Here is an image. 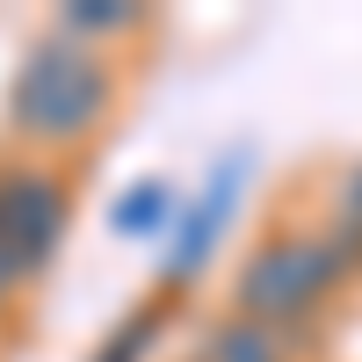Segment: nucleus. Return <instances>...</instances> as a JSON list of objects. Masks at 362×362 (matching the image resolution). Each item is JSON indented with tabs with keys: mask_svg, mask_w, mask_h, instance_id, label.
<instances>
[{
	"mask_svg": "<svg viewBox=\"0 0 362 362\" xmlns=\"http://www.w3.org/2000/svg\"><path fill=\"white\" fill-rule=\"evenodd\" d=\"M167 203H174V196H167V181H138L131 196H116V203H109V232H116V239H153L160 218H167Z\"/></svg>",
	"mask_w": 362,
	"mask_h": 362,
	"instance_id": "nucleus-7",
	"label": "nucleus"
},
{
	"mask_svg": "<svg viewBox=\"0 0 362 362\" xmlns=\"http://www.w3.org/2000/svg\"><path fill=\"white\" fill-rule=\"evenodd\" d=\"M196 362H203V355H196Z\"/></svg>",
	"mask_w": 362,
	"mask_h": 362,
	"instance_id": "nucleus-9",
	"label": "nucleus"
},
{
	"mask_svg": "<svg viewBox=\"0 0 362 362\" xmlns=\"http://www.w3.org/2000/svg\"><path fill=\"white\" fill-rule=\"evenodd\" d=\"M145 15L124 8V0H73L66 15H58V37H73V44H102V37H131Z\"/></svg>",
	"mask_w": 362,
	"mask_h": 362,
	"instance_id": "nucleus-6",
	"label": "nucleus"
},
{
	"mask_svg": "<svg viewBox=\"0 0 362 362\" xmlns=\"http://www.w3.org/2000/svg\"><path fill=\"white\" fill-rule=\"evenodd\" d=\"M15 283H22V276H15V261L0 254V312H8V297H15Z\"/></svg>",
	"mask_w": 362,
	"mask_h": 362,
	"instance_id": "nucleus-8",
	"label": "nucleus"
},
{
	"mask_svg": "<svg viewBox=\"0 0 362 362\" xmlns=\"http://www.w3.org/2000/svg\"><path fill=\"white\" fill-rule=\"evenodd\" d=\"M66 247V181L37 160L0 167V254L15 276H44Z\"/></svg>",
	"mask_w": 362,
	"mask_h": 362,
	"instance_id": "nucleus-3",
	"label": "nucleus"
},
{
	"mask_svg": "<svg viewBox=\"0 0 362 362\" xmlns=\"http://www.w3.org/2000/svg\"><path fill=\"white\" fill-rule=\"evenodd\" d=\"M203 362H283V334H268V326H254V319L232 312V319L210 326Z\"/></svg>",
	"mask_w": 362,
	"mask_h": 362,
	"instance_id": "nucleus-5",
	"label": "nucleus"
},
{
	"mask_svg": "<svg viewBox=\"0 0 362 362\" xmlns=\"http://www.w3.org/2000/svg\"><path fill=\"white\" fill-rule=\"evenodd\" d=\"M225 203H232V174H218V189H210L189 218L174 225V254H167V276H189V268H203V254H210V239H218V225H225Z\"/></svg>",
	"mask_w": 362,
	"mask_h": 362,
	"instance_id": "nucleus-4",
	"label": "nucleus"
},
{
	"mask_svg": "<svg viewBox=\"0 0 362 362\" xmlns=\"http://www.w3.org/2000/svg\"><path fill=\"white\" fill-rule=\"evenodd\" d=\"M341 261H348V247H341L334 232H319V239H305V232H276V239H261L254 261L239 268V283H232L239 319L268 326V334H283V326L312 319L326 297H334Z\"/></svg>",
	"mask_w": 362,
	"mask_h": 362,
	"instance_id": "nucleus-2",
	"label": "nucleus"
},
{
	"mask_svg": "<svg viewBox=\"0 0 362 362\" xmlns=\"http://www.w3.org/2000/svg\"><path fill=\"white\" fill-rule=\"evenodd\" d=\"M116 109V73L102 66L95 44H73V37H44L29 44V58L15 66L8 87V124L29 145H80L109 124Z\"/></svg>",
	"mask_w": 362,
	"mask_h": 362,
	"instance_id": "nucleus-1",
	"label": "nucleus"
}]
</instances>
